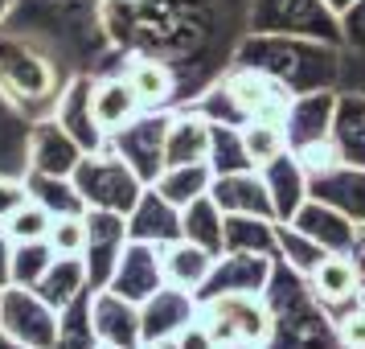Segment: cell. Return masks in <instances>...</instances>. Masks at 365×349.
I'll list each match as a JSON object with an SVG mask.
<instances>
[{
	"label": "cell",
	"instance_id": "cell-11",
	"mask_svg": "<svg viewBox=\"0 0 365 349\" xmlns=\"http://www.w3.org/2000/svg\"><path fill=\"white\" fill-rule=\"evenodd\" d=\"M271 255H250V251H222L210 267V280L201 283L197 300L210 296H234V292H250V296H263L267 280H271Z\"/></svg>",
	"mask_w": 365,
	"mask_h": 349
},
{
	"label": "cell",
	"instance_id": "cell-33",
	"mask_svg": "<svg viewBox=\"0 0 365 349\" xmlns=\"http://www.w3.org/2000/svg\"><path fill=\"white\" fill-rule=\"evenodd\" d=\"M91 296L95 288H86L70 300L66 308H58V341L53 349H99V333H95V320H91Z\"/></svg>",
	"mask_w": 365,
	"mask_h": 349
},
{
	"label": "cell",
	"instance_id": "cell-32",
	"mask_svg": "<svg viewBox=\"0 0 365 349\" xmlns=\"http://www.w3.org/2000/svg\"><path fill=\"white\" fill-rule=\"evenodd\" d=\"M91 283H86V263L83 255H58L50 263V271L41 275V283H37V296L46 300V304H53V308H66L70 300L78 296V292H86Z\"/></svg>",
	"mask_w": 365,
	"mask_h": 349
},
{
	"label": "cell",
	"instance_id": "cell-49",
	"mask_svg": "<svg viewBox=\"0 0 365 349\" xmlns=\"http://www.w3.org/2000/svg\"><path fill=\"white\" fill-rule=\"evenodd\" d=\"M144 349H181V341H177V337H165V341H152V345H144Z\"/></svg>",
	"mask_w": 365,
	"mask_h": 349
},
{
	"label": "cell",
	"instance_id": "cell-44",
	"mask_svg": "<svg viewBox=\"0 0 365 349\" xmlns=\"http://www.w3.org/2000/svg\"><path fill=\"white\" fill-rule=\"evenodd\" d=\"M25 198H29V193H25V177H9V173H0V222L13 214Z\"/></svg>",
	"mask_w": 365,
	"mask_h": 349
},
{
	"label": "cell",
	"instance_id": "cell-50",
	"mask_svg": "<svg viewBox=\"0 0 365 349\" xmlns=\"http://www.w3.org/2000/svg\"><path fill=\"white\" fill-rule=\"evenodd\" d=\"M217 349H263V345H255V341H234V345H217Z\"/></svg>",
	"mask_w": 365,
	"mask_h": 349
},
{
	"label": "cell",
	"instance_id": "cell-46",
	"mask_svg": "<svg viewBox=\"0 0 365 349\" xmlns=\"http://www.w3.org/2000/svg\"><path fill=\"white\" fill-rule=\"evenodd\" d=\"M9 259H13V238H9L4 222H0V288L9 283Z\"/></svg>",
	"mask_w": 365,
	"mask_h": 349
},
{
	"label": "cell",
	"instance_id": "cell-14",
	"mask_svg": "<svg viewBox=\"0 0 365 349\" xmlns=\"http://www.w3.org/2000/svg\"><path fill=\"white\" fill-rule=\"evenodd\" d=\"M86 148L58 123L53 116L29 123V173H50V177H74Z\"/></svg>",
	"mask_w": 365,
	"mask_h": 349
},
{
	"label": "cell",
	"instance_id": "cell-16",
	"mask_svg": "<svg viewBox=\"0 0 365 349\" xmlns=\"http://www.w3.org/2000/svg\"><path fill=\"white\" fill-rule=\"evenodd\" d=\"M332 111H336V86L296 95L292 107H287V116H283L287 148L304 152V148H312V144H324L329 132H332Z\"/></svg>",
	"mask_w": 365,
	"mask_h": 349
},
{
	"label": "cell",
	"instance_id": "cell-25",
	"mask_svg": "<svg viewBox=\"0 0 365 349\" xmlns=\"http://www.w3.org/2000/svg\"><path fill=\"white\" fill-rule=\"evenodd\" d=\"M210 161V119L201 111H173L165 140V168L168 165H201Z\"/></svg>",
	"mask_w": 365,
	"mask_h": 349
},
{
	"label": "cell",
	"instance_id": "cell-30",
	"mask_svg": "<svg viewBox=\"0 0 365 349\" xmlns=\"http://www.w3.org/2000/svg\"><path fill=\"white\" fill-rule=\"evenodd\" d=\"M25 193L41 201L53 218H83L86 201L78 193L74 177H50V173H25Z\"/></svg>",
	"mask_w": 365,
	"mask_h": 349
},
{
	"label": "cell",
	"instance_id": "cell-40",
	"mask_svg": "<svg viewBox=\"0 0 365 349\" xmlns=\"http://www.w3.org/2000/svg\"><path fill=\"white\" fill-rule=\"evenodd\" d=\"M242 140H247V152H250V161H255V168H263L267 161H275L279 152H287L283 123H247Z\"/></svg>",
	"mask_w": 365,
	"mask_h": 349
},
{
	"label": "cell",
	"instance_id": "cell-38",
	"mask_svg": "<svg viewBox=\"0 0 365 349\" xmlns=\"http://www.w3.org/2000/svg\"><path fill=\"white\" fill-rule=\"evenodd\" d=\"M324 255H329V251L320 247V243H312L304 231H296L292 222H279V255H275V259L292 263L299 275H312Z\"/></svg>",
	"mask_w": 365,
	"mask_h": 349
},
{
	"label": "cell",
	"instance_id": "cell-34",
	"mask_svg": "<svg viewBox=\"0 0 365 349\" xmlns=\"http://www.w3.org/2000/svg\"><path fill=\"white\" fill-rule=\"evenodd\" d=\"M210 185H214V168H210V161H201V165H168L165 173L156 177L152 189L185 210L189 201H197L201 193H210Z\"/></svg>",
	"mask_w": 365,
	"mask_h": 349
},
{
	"label": "cell",
	"instance_id": "cell-47",
	"mask_svg": "<svg viewBox=\"0 0 365 349\" xmlns=\"http://www.w3.org/2000/svg\"><path fill=\"white\" fill-rule=\"evenodd\" d=\"M17 9H21V0H0V29L13 21V13H17Z\"/></svg>",
	"mask_w": 365,
	"mask_h": 349
},
{
	"label": "cell",
	"instance_id": "cell-5",
	"mask_svg": "<svg viewBox=\"0 0 365 349\" xmlns=\"http://www.w3.org/2000/svg\"><path fill=\"white\" fill-rule=\"evenodd\" d=\"M74 185L83 193L86 210H115V214H132V206L148 185L135 177V168L111 148L86 152L78 168H74Z\"/></svg>",
	"mask_w": 365,
	"mask_h": 349
},
{
	"label": "cell",
	"instance_id": "cell-2",
	"mask_svg": "<svg viewBox=\"0 0 365 349\" xmlns=\"http://www.w3.org/2000/svg\"><path fill=\"white\" fill-rule=\"evenodd\" d=\"M271 329L263 337V349H341L336 316L312 296L308 275H299L292 263L275 259L271 280L263 288Z\"/></svg>",
	"mask_w": 365,
	"mask_h": 349
},
{
	"label": "cell",
	"instance_id": "cell-4",
	"mask_svg": "<svg viewBox=\"0 0 365 349\" xmlns=\"http://www.w3.org/2000/svg\"><path fill=\"white\" fill-rule=\"evenodd\" d=\"M292 91L271 79L263 70L250 66H230L222 74V83L193 107L214 123H234V128H247V123H283L287 107H292Z\"/></svg>",
	"mask_w": 365,
	"mask_h": 349
},
{
	"label": "cell",
	"instance_id": "cell-20",
	"mask_svg": "<svg viewBox=\"0 0 365 349\" xmlns=\"http://www.w3.org/2000/svg\"><path fill=\"white\" fill-rule=\"evenodd\" d=\"M128 238L135 243H152V247H168L181 238V206H173L168 198H160L156 189H144L140 201L128 214Z\"/></svg>",
	"mask_w": 365,
	"mask_h": 349
},
{
	"label": "cell",
	"instance_id": "cell-12",
	"mask_svg": "<svg viewBox=\"0 0 365 349\" xmlns=\"http://www.w3.org/2000/svg\"><path fill=\"white\" fill-rule=\"evenodd\" d=\"M107 288H111L115 296L132 300V304H144L152 292H160V288H165V263H160V247L128 238V247H123V255H119V263H115V271H111Z\"/></svg>",
	"mask_w": 365,
	"mask_h": 349
},
{
	"label": "cell",
	"instance_id": "cell-27",
	"mask_svg": "<svg viewBox=\"0 0 365 349\" xmlns=\"http://www.w3.org/2000/svg\"><path fill=\"white\" fill-rule=\"evenodd\" d=\"M222 251H250V255H279V222L259 214H226L222 222Z\"/></svg>",
	"mask_w": 365,
	"mask_h": 349
},
{
	"label": "cell",
	"instance_id": "cell-3",
	"mask_svg": "<svg viewBox=\"0 0 365 349\" xmlns=\"http://www.w3.org/2000/svg\"><path fill=\"white\" fill-rule=\"evenodd\" d=\"M234 66L263 70L271 79H279L292 95H308V91L336 86L341 46L292 34H247V41L234 50Z\"/></svg>",
	"mask_w": 365,
	"mask_h": 349
},
{
	"label": "cell",
	"instance_id": "cell-17",
	"mask_svg": "<svg viewBox=\"0 0 365 349\" xmlns=\"http://www.w3.org/2000/svg\"><path fill=\"white\" fill-rule=\"evenodd\" d=\"M308 198L324 201L332 210H341L349 222L365 226V168L336 161L320 173H308Z\"/></svg>",
	"mask_w": 365,
	"mask_h": 349
},
{
	"label": "cell",
	"instance_id": "cell-37",
	"mask_svg": "<svg viewBox=\"0 0 365 349\" xmlns=\"http://www.w3.org/2000/svg\"><path fill=\"white\" fill-rule=\"evenodd\" d=\"M58 259V251L50 247V238H34V243H13V259H9V283L21 288H37L41 275L50 271Z\"/></svg>",
	"mask_w": 365,
	"mask_h": 349
},
{
	"label": "cell",
	"instance_id": "cell-6",
	"mask_svg": "<svg viewBox=\"0 0 365 349\" xmlns=\"http://www.w3.org/2000/svg\"><path fill=\"white\" fill-rule=\"evenodd\" d=\"M247 34H292L341 46V17L324 0H250Z\"/></svg>",
	"mask_w": 365,
	"mask_h": 349
},
{
	"label": "cell",
	"instance_id": "cell-43",
	"mask_svg": "<svg viewBox=\"0 0 365 349\" xmlns=\"http://www.w3.org/2000/svg\"><path fill=\"white\" fill-rule=\"evenodd\" d=\"M336 337H341V349H365V308L353 304L349 313L336 316Z\"/></svg>",
	"mask_w": 365,
	"mask_h": 349
},
{
	"label": "cell",
	"instance_id": "cell-23",
	"mask_svg": "<svg viewBox=\"0 0 365 349\" xmlns=\"http://www.w3.org/2000/svg\"><path fill=\"white\" fill-rule=\"evenodd\" d=\"M292 226L304 231L312 243H320L329 255H336V251H353L357 247V234H361L357 222H349L341 210H332V206H324V201H316V198H308L304 206H299V214L292 218Z\"/></svg>",
	"mask_w": 365,
	"mask_h": 349
},
{
	"label": "cell",
	"instance_id": "cell-48",
	"mask_svg": "<svg viewBox=\"0 0 365 349\" xmlns=\"http://www.w3.org/2000/svg\"><path fill=\"white\" fill-rule=\"evenodd\" d=\"M324 4H329L332 13H336V17H341V13H349V9H353V4H357V0H324Z\"/></svg>",
	"mask_w": 365,
	"mask_h": 349
},
{
	"label": "cell",
	"instance_id": "cell-41",
	"mask_svg": "<svg viewBox=\"0 0 365 349\" xmlns=\"http://www.w3.org/2000/svg\"><path fill=\"white\" fill-rule=\"evenodd\" d=\"M50 247L58 251V255H83V247H86V222H83V218H53Z\"/></svg>",
	"mask_w": 365,
	"mask_h": 349
},
{
	"label": "cell",
	"instance_id": "cell-29",
	"mask_svg": "<svg viewBox=\"0 0 365 349\" xmlns=\"http://www.w3.org/2000/svg\"><path fill=\"white\" fill-rule=\"evenodd\" d=\"M91 107H95V119H99V128L107 136L119 132L123 123H132L144 107L135 99L132 83L119 74V79H95V91H91Z\"/></svg>",
	"mask_w": 365,
	"mask_h": 349
},
{
	"label": "cell",
	"instance_id": "cell-21",
	"mask_svg": "<svg viewBox=\"0 0 365 349\" xmlns=\"http://www.w3.org/2000/svg\"><path fill=\"white\" fill-rule=\"evenodd\" d=\"M259 173H263L271 206H275V222H292L299 214V206L308 201V168L299 165V156L287 148L275 161H267Z\"/></svg>",
	"mask_w": 365,
	"mask_h": 349
},
{
	"label": "cell",
	"instance_id": "cell-52",
	"mask_svg": "<svg viewBox=\"0 0 365 349\" xmlns=\"http://www.w3.org/2000/svg\"><path fill=\"white\" fill-rule=\"evenodd\" d=\"M99 349H119V345H99Z\"/></svg>",
	"mask_w": 365,
	"mask_h": 349
},
{
	"label": "cell",
	"instance_id": "cell-42",
	"mask_svg": "<svg viewBox=\"0 0 365 349\" xmlns=\"http://www.w3.org/2000/svg\"><path fill=\"white\" fill-rule=\"evenodd\" d=\"M341 46L365 54V0H357L349 13H341Z\"/></svg>",
	"mask_w": 365,
	"mask_h": 349
},
{
	"label": "cell",
	"instance_id": "cell-28",
	"mask_svg": "<svg viewBox=\"0 0 365 349\" xmlns=\"http://www.w3.org/2000/svg\"><path fill=\"white\" fill-rule=\"evenodd\" d=\"M214 259H217V255L201 251L197 243H189V238H177V243L160 247L165 283H173V288H185V292H193V296H197L201 283L210 280V267H214Z\"/></svg>",
	"mask_w": 365,
	"mask_h": 349
},
{
	"label": "cell",
	"instance_id": "cell-39",
	"mask_svg": "<svg viewBox=\"0 0 365 349\" xmlns=\"http://www.w3.org/2000/svg\"><path fill=\"white\" fill-rule=\"evenodd\" d=\"M50 226H53V214L41 206V201L25 198L13 210V214L4 218V231L13 243H34V238H50Z\"/></svg>",
	"mask_w": 365,
	"mask_h": 349
},
{
	"label": "cell",
	"instance_id": "cell-22",
	"mask_svg": "<svg viewBox=\"0 0 365 349\" xmlns=\"http://www.w3.org/2000/svg\"><path fill=\"white\" fill-rule=\"evenodd\" d=\"M210 198L222 206V214H259V218H275L271 193L259 168H242V173H222L210 185Z\"/></svg>",
	"mask_w": 365,
	"mask_h": 349
},
{
	"label": "cell",
	"instance_id": "cell-35",
	"mask_svg": "<svg viewBox=\"0 0 365 349\" xmlns=\"http://www.w3.org/2000/svg\"><path fill=\"white\" fill-rule=\"evenodd\" d=\"M0 173L25 177L29 173V119L17 116L0 99Z\"/></svg>",
	"mask_w": 365,
	"mask_h": 349
},
{
	"label": "cell",
	"instance_id": "cell-24",
	"mask_svg": "<svg viewBox=\"0 0 365 349\" xmlns=\"http://www.w3.org/2000/svg\"><path fill=\"white\" fill-rule=\"evenodd\" d=\"M329 140L345 165L365 168V91H336Z\"/></svg>",
	"mask_w": 365,
	"mask_h": 349
},
{
	"label": "cell",
	"instance_id": "cell-51",
	"mask_svg": "<svg viewBox=\"0 0 365 349\" xmlns=\"http://www.w3.org/2000/svg\"><path fill=\"white\" fill-rule=\"evenodd\" d=\"M0 349H25V345H17L13 337H4V333H0Z\"/></svg>",
	"mask_w": 365,
	"mask_h": 349
},
{
	"label": "cell",
	"instance_id": "cell-15",
	"mask_svg": "<svg viewBox=\"0 0 365 349\" xmlns=\"http://www.w3.org/2000/svg\"><path fill=\"white\" fill-rule=\"evenodd\" d=\"M201 300L185 288H173L165 283L160 292H152L144 304H140V333H144V345L152 341H165V337H177L181 329H189L197 320Z\"/></svg>",
	"mask_w": 365,
	"mask_h": 349
},
{
	"label": "cell",
	"instance_id": "cell-1",
	"mask_svg": "<svg viewBox=\"0 0 365 349\" xmlns=\"http://www.w3.org/2000/svg\"><path fill=\"white\" fill-rule=\"evenodd\" d=\"M70 79L74 74L62 70V58L34 29H17L13 21L0 29V99L17 116L29 123L53 116Z\"/></svg>",
	"mask_w": 365,
	"mask_h": 349
},
{
	"label": "cell",
	"instance_id": "cell-13",
	"mask_svg": "<svg viewBox=\"0 0 365 349\" xmlns=\"http://www.w3.org/2000/svg\"><path fill=\"white\" fill-rule=\"evenodd\" d=\"M361 280H365V267L357 263V255H353V251H336V255H324V259H320V267L308 275V288H312V296L320 300L332 316H341L357 304Z\"/></svg>",
	"mask_w": 365,
	"mask_h": 349
},
{
	"label": "cell",
	"instance_id": "cell-9",
	"mask_svg": "<svg viewBox=\"0 0 365 349\" xmlns=\"http://www.w3.org/2000/svg\"><path fill=\"white\" fill-rule=\"evenodd\" d=\"M0 333L25 349H53L58 341V308L37 296V288L4 283L0 288Z\"/></svg>",
	"mask_w": 365,
	"mask_h": 349
},
{
	"label": "cell",
	"instance_id": "cell-19",
	"mask_svg": "<svg viewBox=\"0 0 365 349\" xmlns=\"http://www.w3.org/2000/svg\"><path fill=\"white\" fill-rule=\"evenodd\" d=\"M91 320L103 345L119 349H144V333H140V304L115 296L111 288H99L91 296Z\"/></svg>",
	"mask_w": 365,
	"mask_h": 349
},
{
	"label": "cell",
	"instance_id": "cell-26",
	"mask_svg": "<svg viewBox=\"0 0 365 349\" xmlns=\"http://www.w3.org/2000/svg\"><path fill=\"white\" fill-rule=\"evenodd\" d=\"M123 79L132 83L135 99H140V107H144V111L168 107V103H173V95H177V70H173V62L156 58V54H148V58H135L132 66L123 70Z\"/></svg>",
	"mask_w": 365,
	"mask_h": 349
},
{
	"label": "cell",
	"instance_id": "cell-31",
	"mask_svg": "<svg viewBox=\"0 0 365 349\" xmlns=\"http://www.w3.org/2000/svg\"><path fill=\"white\" fill-rule=\"evenodd\" d=\"M222 206H217L210 193H201L197 201H189L181 210V238L189 243H197L201 251H210V255H222Z\"/></svg>",
	"mask_w": 365,
	"mask_h": 349
},
{
	"label": "cell",
	"instance_id": "cell-45",
	"mask_svg": "<svg viewBox=\"0 0 365 349\" xmlns=\"http://www.w3.org/2000/svg\"><path fill=\"white\" fill-rule=\"evenodd\" d=\"M177 341H181V349H217V341L210 337V329H205L201 320H193L189 329L177 333Z\"/></svg>",
	"mask_w": 365,
	"mask_h": 349
},
{
	"label": "cell",
	"instance_id": "cell-36",
	"mask_svg": "<svg viewBox=\"0 0 365 349\" xmlns=\"http://www.w3.org/2000/svg\"><path fill=\"white\" fill-rule=\"evenodd\" d=\"M210 168H214V177L255 168V161H250V152H247V140H242V128L210 119Z\"/></svg>",
	"mask_w": 365,
	"mask_h": 349
},
{
	"label": "cell",
	"instance_id": "cell-10",
	"mask_svg": "<svg viewBox=\"0 0 365 349\" xmlns=\"http://www.w3.org/2000/svg\"><path fill=\"white\" fill-rule=\"evenodd\" d=\"M86 247H83V263H86V283L99 292L107 288L111 271H115L119 255L128 247V214L115 210H86Z\"/></svg>",
	"mask_w": 365,
	"mask_h": 349
},
{
	"label": "cell",
	"instance_id": "cell-7",
	"mask_svg": "<svg viewBox=\"0 0 365 349\" xmlns=\"http://www.w3.org/2000/svg\"><path fill=\"white\" fill-rule=\"evenodd\" d=\"M168 123H173V111H168V107L140 111L132 123H123L119 132L107 136V148L119 152V156H123V161L135 168V177H140L144 185H156V177L165 173Z\"/></svg>",
	"mask_w": 365,
	"mask_h": 349
},
{
	"label": "cell",
	"instance_id": "cell-18",
	"mask_svg": "<svg viewBox=\"0 0 365 349\" xmlns=\"http://www.w3.org/2000/svg\"><path fill=\"white\" fill-rule=\"evenodd\" d=\"M91 91H95V79H91V74H74L66 83V91H62L58 107H53V119H58L86 152H99V148H107V132H103L99 119H95Z\"/></svg>",
	"mask_w": 365,
	"mask_h": 349
},
{
	"label": "cell",
	"instance_id": "cell-8",
	"mask_svg": "<svg viewBox=\"0 0 365 349\" xmlns=\"http://www.w3.org/2000/svg\"><path fill=\"white\" fill-rule=\"evenodd\" d=\"M197 320L210 329V337H214L217 345H234V341H255V345H263L267 329H271L267 300L263 296H250V292L201 300Z\"/></svg>",
	"mask_w": 365,
	"mask_h": 349
}]
</instances>
